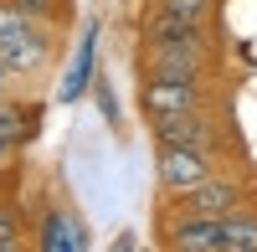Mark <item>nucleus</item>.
Instances as JSON below:
<instances>
[{"label": "nucleus", "mask_w": 257, "mask_h": 252, "mask_svg": "<svg viewBox=\"0 0 257 252\" xmlns=\"http://www.w3.org/2000/svg\"><path fill=\"white\" fill-rule=\"evenodd\" d=\"M98 103H103V118L118 123V108H113V88H98Z\"/></svg>", "instance_id": "16"}, {"label": "nucleus", "mask_w": 257, "mask_h": 252, "mask_svg": "<svg viewBox=\"0 0 257 252\" xmlns=\"http://www.w3.org/2000/svg\"><path fill=\"white\" fill-rule=\"evenodd\" d=\"M242 196H247V191H242V185L231 180V175H216V170H211V175H201L196 185H185L175 201H180V211L226 216V211H237V206H242Z\"/></svg>", "instance_id": "5"}, {"label": "nucleus", "mask_w": 257, "mask_h": 252, "mask_svg": "<svg viewBox=\"0 0 257 252\" xmlns=\"http://www.w3.org/2000/svg\"><path fill=\"white\" fill-rule=\"evenodd\" d=\"M144 47H185V52H211V36H206V21L201 16H175V11H160L144 16Z\"/></svg>", "instance_id": "1"}, {"label": "nucleus", "mask_w": 257, "mask_h": 252, "mask_svg": "<svg viewBox=\"0 0 257 252\" xmlns=\"http://www.w3.org/2000/svg\"><path fill=\"white\" fill-rule=\"evenodd\" d=\"M26 26H31V16H21L11 0H0V47H6V41H16Z\"/></svg>", "instance_id": "12"}, {"label": "nucleus", "mask_w": 257, "mask_h": 252, "mask_svg": "<svg viewBox=\"0 0 257 252\" xmlns=\"http://www.w3.org/2000/svg\"><path fill=\"white\" fill-rule=\"evenodd\" d=\"M170 247L180 252H221L226 247V216H201V211H180V221H170Z\"/></svg>", "instance_id": "6"}, {"label": "nucleus", "mask_w": 257, "mask_h": 252, "mask_svg": "<svg viewBox=\"0 0 257 252\" xmlns=\"http://www.w3.org/2000/svg\"><path fill=\"white\" fill-rule=\"evenodd\" d=\"M11 6H16L21 16H31V21H41V16H52V0H11Z\"/></svg>", "instance_id": "15"}, {"label": "nucleus", "mask_w": 257, "mask_h": 252, "mask_svg": "<svg viewBox=\"0 0 257 252\" xmlns=\"http://www.w3.org/2000/svg\"><path fill=\"white\" fill-rule=\"evenodd\" d=\"M47 57H52V36L41 31V21H31V26L21 31L16 41H6V47H0V67L16 72V77H31V72L47 67Z\"/></svg>", "instance_id": "7"}, {"label": "nucleus", "mask_w": 257, "mask_h": 252, "mask_svg": "<svg viewBox=\"0 0 257 252\" xmlns=\"http://www.w3.org/2000/svg\"><path fill=\"white\" fill-rule=\"evenodd\" d=\"M11 144H16L11 134H0V165H6V160H11Z\"/></svg>", "instance_id": "17"}, {"label": "nucleus", "mask_w": 257, "mask_h": 252, "mask_svg": "<svg viewBox=\"0 0 257 252\" xmlns=\"http://www.w3.org/2000/svg\"><path fill=\"white\" fill-rule=\"evenodd\" d=\"M221 252H257V211H226V247Z\"/></svg>", "instance_id": "11"}, {"label": "nucleus", "mask_w": 257, "mask_h": 252, "mask_svg": "<svg viewBox=\"0 0 257 252\" xmlns=\"http://www.w3.org/2000/svg\"><path fill=\"white\" fill-rule=\"evenodd\" d=\"M139 103L149 113H175V108H190V103H206V88H190V82H160V77H144L139 88Z\"/></svg>", "instance_id": "9"}, {"label": "nucleus", "mask_w": 257, "mask_h": 252, "mask_svg": "<svg viewBox=\"0 0 257 252\" xmlns=\"http://www.w3.org/2000/svg\"><path fill=\"white\" fill-rule=\"evenodd\" d=\"M93 52H98V26H88V31H82V47H77V62H72V72L62 77V103L82 98V88H88V77H93Z\"/></svg>", "instance_id": "10"}, {"label": "nucleus", "mask_w": 257, "mask_h": 252, "mask_svg": "<svg viewBox=\"0 0 257 252\" xmlns=\"http://www.w3.org/2000/svg\"><path fill=\"white\" fill-rule=\"evenodd\" d=\"M21 242V216H16V206H0V252H11Z\"/></svg>", "instance_id": "13"}, {"label": "nucleus", "mask_w": 257, "mask_h": 252, "mask_svg": "<svg viewBox=\"0 0 257 252\" xmlns=\"http://www.w3.org/2000/svg\"><path fill=\"white\" fill-rule=\"evenodd\" d=\"M6 77H11V72H6V67H0V82H6Z\"/></svg>", "instance_id": "18"}, {"label": "nucleus", "mask_w": 257, "mask_h": 252, "mask_svg": "<svg viewBox=\"0 0 257 252\" xmlns=\"http://www.w3.org/2000/svg\"><path fill=\"white\" fill-rule=\"evenodd\" d=\"M160 11H175V16H201L206 21V11H211V0H155Z\"/></svg>", "instance_id": "14"}, {"label": "nucleus", "mask_w": 257, "mask_h": 252, "mask_svg": "<svg viewBox=\"0 0 257 252\" xmlns=\"http://www.w3.org/2000/svg\"><path fill=\"white\" fill-rule=\"evenodd\" d=\"M149 134L160 144H196V150H211V144H216L206 103H190V108H175V113H149Z\"/></svg>", "instance_id": "2"}, {"label": "nucleus", "mask_w": 257, "mask_h": 252, "mask_svg": "<svg viewBox=\"0 0 257 252\" xmlns=\"http://www.w3.org/2000/svg\"><path fill=\"white\" fill-rule=\"evenodd\" d=\"M36 247L41 252H82L88 247V232H82V221L72 211H47L36 226Z\"/></svg>", "instance_id": "8"}, {"label": "nucleus", "mask_w": 257, "mask_h": 252, "mask_svg": "<svg viewBox=\"0 0 257 252\" xmlns=\"http://www.w3.org/2000/svg\"><path fill=\"white\" fill-rule=\"evenodd\" d=\"M155 175L170 196H180L185 185H196L201 175H211V150H196V144H160Z\"/></svg>", "instance_id": "4"}, {"label": "nucleus", "mask_w": 257, "mask_h": 252, "mask_svg": "<svg viewBox=\"0 0 257 252\" xmlns=\"http://www.w3.org/2000/svg\"><path fill=\"white\" fill-rule=\"evenodd\" d=\"M206 67H211V52H185V47H149L144 52V77H160V82L206 88Z\"/></svg>", "instance_id": "3"}]
</instances>
